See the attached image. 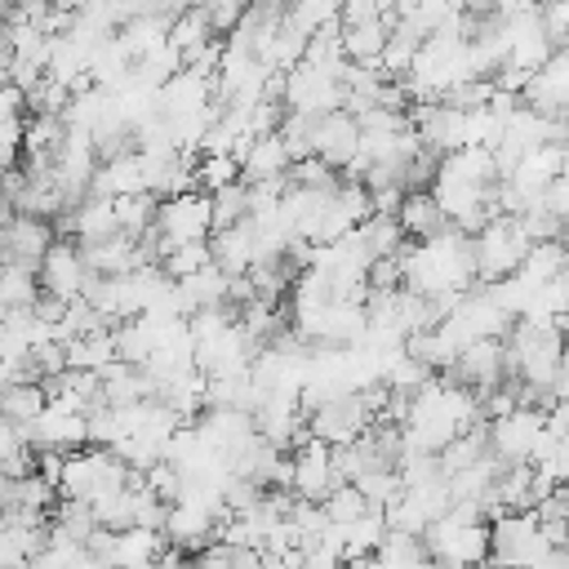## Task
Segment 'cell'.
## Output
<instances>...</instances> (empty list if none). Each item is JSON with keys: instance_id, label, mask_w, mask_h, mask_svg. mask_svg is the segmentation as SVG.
Returning <instances> with one entry per match:
<instances>
[{"instance_id": "cell-2", "label": "cell", "mask_w": 569, "mask_h": 569, "mask_svg": "<svg viewBox=\"0 0 569 569\" xmlns=\"http://www.w3.org/2000/svg\"><path fill=\"white\" fill-rule=\"evenodd\" d=\"M422 547L445 569H467L489 560V516L476 502H453L427 533Z\"/></svg>"}, {"instance_id": "cell-25", "label": "cell", "mask_w": 569, "mask_h": 569, "mask_svg": "<svg viewBox=\"0 0 569 569\" xmlns=\"http://www.w3.org/2000/svg\"><path fill=\"white\" fill-rule=\"evenodd\" d=\"M218 31H213V22H209V13L196 4V9H182L178 18H173V27H169V44L182 53V62L196 53V49H204L209 40H213Z\"/></svg>"}, {"instance_id": "cell-40", "label": "cell", "mask_w": 569, "mask_h": 569, "mask_svg": "<svg viewBox=\"0 0 569 569\" xmlns=\"http://www.w3.org/2000/svg\"><path fill=\"white\" fill-rule=\"evenodd\" d=\"M284 4H298V0H284Z\"/></svg>"}, {"instance_id": "cell-14", "label": "cell", "mask_w": 569, "mask_h": 569, "mask_svg": "<svg viewBox=\"0 0 569 569\" xmlns=\"http://www.w3.org/2000/svg\"><path fill=\"white\" fill-rule=\"evenodd\" d=\"M58 231L49 218H36V213H13L4 236H0V262H18V267H36L44 262V253L53 249Z\"/></svg>"}, {"instance_id": "cell-8", "label": "cell", "mask_w": 569, "mask_h": 569, "mask_svg": "<svg viewBox=\"0 0 569 569\" xmlns=\"http://www.w3.org/2000/svg\"><path fill=\"white\" fill-rule=\"evenodd\" d=\"M369 427H373V409L365 405L360 391H351V396H333V400H325V405H316V409L307 413V431H311L316 440H325L329 449L360 440Z\"/></svg>"}, {"instance_id": "cell-37", "label": "cell", "mask_w": 569, "mask_h": 569, "mask_svg": "<svg viewBox=\"0 0 569 569\" xmlns=\"http://www.w3.org/2000/svg\"><path fill=\"white\" fill-rule=\"evenodd\" d=\"M0 320H9V307H4V298H0Z\"/></svg>"}, {"instance_id": "cell-39", "label": "cell", "mask_w": 569, "mask_h": 569, "mask_svg": "<svg viewBox=\"0 0 569 569\" xmlns=\"http://www.w3.org/2000/svg\"><path fill=\"white\" fill-rule=\"evenodd\" d=\"M565 156H569V133H565Z\"/></svg>"}, {"instance_id": "cell-7", "label": "cell", "mask_w": 569, "mask_h": 569, "mask_svg": "<svg viewBox=\"0 0 569 569\" xmlns=\"http://www.w3.org/2000/svg\"><path fill=\"white\" fill-rule=\"evenodd\" d=\"M280 102H284V111H293V116H311V120H320V116L342 111V102H347V84H342V76H329V71H316V67L298 62V67L284 71Z\"/></svg>"}, {"instance_id": "cell-11", "label": "cell", "mask_w": 569, "mask_h": 569, "mask_svg": "<svg viewBox=\"0 0 569 569\" xmlns=\"http://www.w3.org/2000/svg\"><path fill=\"white\" fill-rule=\"evenodd\" d=\"M27 445L36 453H80L89 449V418L49 405L31 427H27Z\"/></svg>"}, {"instance_id": "cell-3", "label": "cell", "mask_w": 569, "mask_h": 569, "mask_svg": "<svg viewBox=\"0 0 569 569\" xmlns=\"http://www.w3.org/2000/svg\"><path fill=\"white\" fill-rule=\"evenodd\" d=\"M529 249H533V240H529V231H525V222H520V218H511V213L489 218V222L471 236L476 280H480V284H493V280H502V276L520 271V262L529 258Z\"/></svg>"}, {"instance_id": "cell-26", "label": "cell", "mask_w": 569, "mask_h": 569, "mask_svg": "<svg viewBox=\"0 0 569 569\" xmlns=\"http://www.w3.org/2000/svg\"><path fill=\"white\" fill-rule=\"evenodd\" d=\"M0 298L9 311H27L40 302V276L36 267H18V262H0Z\"/></svg>"}, {"instance_id": "cell-30", "label": "cell", "mask_w": 569, "mask_h": 569, "mask_svg": "<svg viewBox=\"0 0 569 569\" xmlns=\"http://www.w3.org/2000/svg\"><path fill=\"white\" fill-rule=\"evenodd\" d=\"M209 200H213V231L236 227V222H244V218H249V187H244V182L222 187V191H213Z\"/></svg>"}, {"instance_id": "cell-38", "label": "cell", "mask_w": 569, "mask_h": 569, "mask_svg": "<svg viewBox=\"0 0 569 569\" xmlns=\"http://www.w3.org/2000/svg\"><path fill=\"white\" fill-rule=\"evenodd\" d=\"M467 569H493V560H485V565H467Z\"/></svg>"}, {"instance_id": "cell-5", "label": "cell", "mask_w": 569, "mask_h": 569, "mask_svg": "<svg viewBox=\"0 0 569 569\" xmlns=\"http://www.w3.org/2000/svg\"><path fill=\"white\" fill-rule=\"evenodd\" d=\"M551 547L538 511H498L489 520V560L507 569H533Z\"/></svg>"}, {"instance_id": "cell-23", "label": "cell", "mask_w": 569, "mask_h": 569, "mask_svg": "<svg viewBox=\"0 0 569 569\" xmlns=\"http://www.w3.org/2000/svg\"><path fill=\"white\" fill-rule=\"evenodd\" d=\"M44 409H49L44 382H9V387L0 391V418H9V422H18V427H31Z\"/></svg>"}, {"instance_id": "cell-36", "label": "cell", "mask_w": 569, "mask_h": 569, "mask_svg": "<svg viewBox=\"0 0 569 569\" xmlns=\"http://www.w3.org/2000/svg\"><path fill=\"white\" fill-rule=\"evenodd\" d=\"M53 9H67V13H80L84 9V0H49Z\"/></svg>"}, {"instance_id": "cell-15", "label": "cell", "mask_w": 569, "mask_h": 569, "mask_svg": "<svg viewBox=\"0 0 569 569\" xmlns=\"http://www.w3.org/2000/svg\"><path fill=\"white\" fill-rule=\"evenodd\" d=\"M58 231H62V240H76V244H98V240L120 236V222H116V200L84 196L76 209H67V213L58 218Z\"/></svg>"}, {"instance_id": "cell-28", "label": "cell", "mask_w": 569, "mask_h": 569, "mask_svg": "<svg viewBox=\"0 0 569 569\" xmlns=\"http://www.w3.org/2000/svg\"><path fill=\"white\" fill-rule=\"evenodd\" d=\"M160 267H164V276H169V280H187V276H196V271L213 267V249H209V240L178 244V249H169V253L160 258Z\"/></svg>"}, {"instance_id": "cell-29", "label": "cell", "mask_w": 569, "mask_h": 569, "mask_svg": "<svg viewBox=\"0 0 569 569\" xmlns=\"http://www.w3.org/2000/svg\"><path fill=\"white\" fill-rule=\"evenodd\" d=\"M320 507H325L329 525H351V520H360V516L378 511V507H373V502H369V498H365L356 485H338V489H333V493H329Z\"/></svg>"}, {"instance_id": "cell-27", "label": "cell", "mask_w": 569, "mask_h": 569, "mask_svg": "<svg viewBox=\"0 0 569 569\" xmlns=\"http://www.w3.org/2000/svg\"><path fill=\"white\" fill-rule=\"evenodd\" d=\"M240 182V160L231 156V151H222V156H200V164H196V187L204 191V196H213V191H222V187H236Z\"/></svg>"}, {"instance_id": "cell-6", "label": "cell", "mask_w": 569, "mask_h": 569, "mask_svg": "<svg viewBox=\"0 0 569 569\" xmlns=\"http://www.w3.org/2000/svg\"><path fill=\"white\" fill-rule=\"evenodd\" d=\"M213 231V200L204 191H182V196H169L160 200L156 209V231L147 236L156 249V258H164L169 249L178 244H196V240H209Z\"/></svg>"}, {"instance_id": "cell-18", "label": "cell", "mask_w": 569, "mask_h": 569, "mask_svg": "<svg viewBox=\"0 0 569 569\" xmlns=\"http://www.w3.org/2000/svg\"><path fill=\"white\" fill-rule=\"evenodd\" d=\"M396 222H400L405 240H431V236H440L449 227V218H445V209L436 204L431 191H405Z\"/></svg>"}, {"instance_id": "cell-33", "label": "cell", "mask_w": 569, "mask_h": 569, "mask_svg": "<svg viewBox=\"0 0 569 569\" xmlns=\"http://www.w3.org/2000/svg\"><path fill=\"white\" fill-rule=\"evenodd\" d=\"M31 445H27V427H18V422H9V418H0V471L13 462V458H22Z\"/></svg>"}, {"instance_id": "cell-31", "label": "cell", "mask_w": 569, "mask_h": 569, "mask_svg": "<svg viewBox=\"0 0 569 569\" xmlns=\"http://www.w3.org/2000/svg\"><path fill=\"white\" fill-rule=\"evenodd\" d=\"M338 13H342V0H298V4H289L293 27H302L307 36H316V31L333 27V22H338Z\"/></svg>"}, {"instance_id": "cell-12", "label": "cell", "mask_w": 569, "mask_h": 569, "mask_svg": "<svg viewBox=\"0 0 569 569\" xmlns=\"http://www.w3.org/2000/svg\"><path fill=\"white\" fill-rule=\"evenodd\" d=\"M307 147H311V156H320L325 164H333V169H351L356 156H360V120L347 116V111L320 116V120H311Z\"/></svg>"}, {"instance_id": "cell-1", "label": "cell", "mask_w": 569, "mask_h": 569, "mask_svg": "<svg viewBox=\"0 0 569 569\" xmlns=\"http://www.w3.org/2000/svg\"><path fill=\"white\" fill-rule=\"evenodd\" d=\"M400 271H405V289L422 298H462L467 289L480 284L471 236L458 227H445L431 240H409L400 253Z\"/></svg>"}, {"instance_id": "cell-34", "label": "cell", "mask_w": 569, "mask_h": 569, "mask_svg": "<svg viewBox=\"0 0 569 569\" xmlns=\"http://www.w3.org/2000/svg\"><path fill=\"white\" fill-rule=\"evenodd\" d=\"M542 209L560 222V227H569V169L547 187V196H542Z\"/></svg>"}, {"instance_id": "cell-32", "label": "cell", "mask_w": 569, "mask_h": 569, "mask_svg": "<svg viewBox=\"0 0 569 569\" xmlns=\"http://www.w3.org/2000/svg\"><path fill=\"white\" fill-rule=\"evenodd\" d=\"M200 9L209 13V22H213V31H218V36H222V31L231 36V31L244 22V13L253 9V0H204Z\"/></svg>"}, {"instance_id": "cell-16", "label": "cell", "mask_w": 569, "mask_h": 569, "mask_svg": "<svg viewBox=\"0 0 569 569\" xmlns=\"http://www.w3.org/2000/svg\"><path fill=\"white\" fill-rule=\"evenodd\" d=\"M164 551H169V538L160 529H138V525L133 529H116L107 569H156Z\"/></svg>"}, {"instance_id": "cell-4", "label": "cell", "mask_w": 569, "mask_h": 569, "mask_svg": "<svg viewBox=\"0 0 569 569\" xmlns=\"http://www.w3.org/2000/svg\"><path fill=\"white\" fill-rule=\"evenodd\" d=\"M485 431H489V453L502 467H529L542 453V445L551 440V418H547V409L520 405V409L485 422Z\"/></svg>"}, {"instance_id": "cell-22", "label": "cell", "mask_w": 569, "mask_h": 569, "mask_svg": "<svg viewBox=\"0 0 569 569\" xmlns=\"http://www.w3.org/2000/svg\"><path fill=\"white\" fill-rule=\"evenodd\" d=\"M565 271H569V244H565V240H538V244L529 249V258L520 262V276H525L533 289L560 280Z\"/></svg>"}, {"instance_id": "cell-13", "label": "cell", "mask_w": 569, "mask_h": 569, "mask_svg": "<svg viewBox=\"0 0 569 569\" xmlns=\"http://www.w3.org/2000/svg\"><path fill=\"white\" fill-rule=\"evenodd\" d=\"M240 182L244 187H258V182H284L289 178V164H293V151L284 142V133H262V138H244L240 151Z\"/></svg>"}, {"instance_id": "cell-19", "label": "cell", "mask_w": 569, "mask_h": 569, "mask_svg": "<svg viewBox=\"0 0 569 569\" xmlns=\"http://www.w3.org/2000/svg\"><path fill=\"white\" fill-rule=\"evenodd\" d=\"M22 107H27V93L18 84H4L0 89V178L13 169V160L22 151V133H27Z\"/></svg>"}, {"instance_id": "cell-35", "label": "cell", "mask_w": 569, "mask_h": 569, "mask_svg": "<svg viewBox=\"0 0 569 569\" xmlns=\"http://www.w3.org/2000/svg\"><path fill=\"white\" fill-rule=\"evenodd\" d=\"M498 4H502V0H453V9H462V13H471V18H476V13H498Z\"/></svg>"}, {"instance_id": "cell-24", "label": "cell", "mask_w": 569, "mask_h": 569, "mask_svg": "<svg viewBox=\"0 0 569 569\" xmlns=\"http://www.w3.org/2000/svg\"><path fill=\"white\" fill-rule=\"evenodd\" d=\"M156 209H160V196H151V191H142V196H120V200H116L120 236L147 240V236L156 231Z\"/></svg>"}, {"instance_id": "cell-9", "label": "cell", "mask_w": 569, "mask_h": 569, "mask_svg": "<svg viewBox=\"0 0 569 569\" xmlns=\"http://www.w3.org/2000/svg\"><path fill=\"white\" fill-rule=\"evenodd\" d=\"M289 458H293V476H289V493H293V498H302V502H325V498L342 485V476H338V467H333V449H329L325 440H316L311 431L298 440V449H293Z\"/></svg>"}, {"instance_id": "cell-10", "label": "cell", "mask_w": 569, "mask_h": 569, "mask_svg": "<svg viewBox=\"0 0 569 569\" xmlns=\"http://www.w3.org/2000/svg\"><path fill=\"white\" fill-rule=\"evenodd\" d=\"M40 293L49 298H62V302H76L89 284V262H84V249L76 240H53V249L44 253L40 262Z\"/></svg>"}, {"instance_id": "cell-20", "label": "cell", "mask_w": 569, "mask_h": 569, "mask_svg": "<svg viewBox=\"0 0 569 569\" xmlns=\"http://www.w3.org/2000/svg\"><path fill=\"white\" fill-rule=\"evenodd\" d=\"M387 36H391V27H387L382 18L342 27V53H347V62H356V67H382Z\"/></svg>"}, {"instance_id": "cell-17", "label": "cell", "mask_w": 569, "mask_h": 569, "mask_svg": "<svg viewBox=\"0 0 569 569\" xmlns=\"http://www.w3.org/2000/svg\"><path fill=\"white\" fill-rule=\"evenodd\" d=\"M209 249H213V267L227 271V276H249L253 262H258V240H253V222H236V227H222L209 236Z\"/></svg>"}, {"instance_id": "cell-21", "label": "cell", "mask_w": 569, "mask_h": 569, "mask_svg": "<svg viewBox=\"0 0 569 569\" xmlns=\"http://www.w3.org/2000/svg\"><path fill=\"white\" fill-rule=\"evenodd\" d=\"M116 360H120V356H116V338H111V329H102V333H80V338L67 342V369L102 373V369L116 365Z\"/></svg>"}]
</instances>
